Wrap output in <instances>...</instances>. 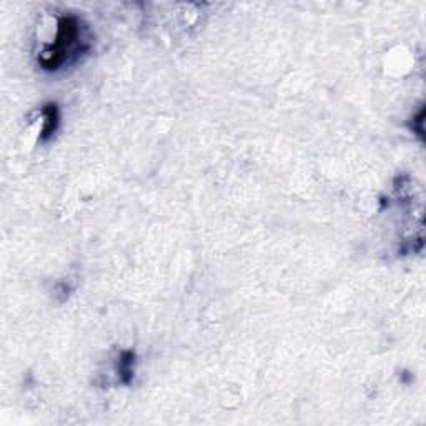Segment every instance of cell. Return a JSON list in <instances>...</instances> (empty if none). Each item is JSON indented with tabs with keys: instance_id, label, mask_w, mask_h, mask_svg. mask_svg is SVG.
<instances>
[{
	"instance_id": "7a4b0ae2",
	"label": "cell",
	"mask_w": 426,
	"mask_h": 426,
	"mask_svg": "<svg viewBox=\"0 0 426 426\" xmlns=\"http://www.w3.org/2000/svg\"><path fill=\"white\" fill-rule=\"evenodd\" d=\"M60 127V108L57 103H47L42 108V129H40V142H49L57 134Z\"/></svg>"
},
{
	"instance_id": "3957f363",
	"label": "cell",
	"mask_w": 426,
	"mask_h": 426,
	"mask_svg": "<svg viewBox=\"0 0 426 426\" xmlns=\"http://www.w3.org/2000/svg\"><path fill=\"white\" fill-rule=\"evenodd\" d=\"M115 371L122 385H130L135 376V353L132 350L122 351L117 358Z\"/></svg>"
},
{
	"instance_id": "6da1fadb",
	"label": "cell",
	"mask_w": 426,
	"mask_h": 426,
	"mask_svg": "<svg viewBox=\"0 0 426 426\" xmlns=\"http://www.w3.org/2000/svg\"><path fill=\"white\" fill-rule=\"evenodd\" d=\"M92 49V35L89 27L77 15H63L57 22L56 39L45 45L39 56L40 67L56 72L65 65L77 63Z\"/></svg>"
}]
</instances>
